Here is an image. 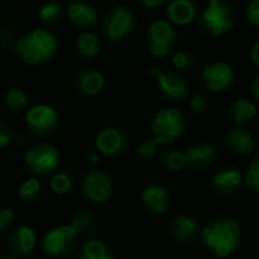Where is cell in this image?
Listing matches in <instances>:
<instances>
[{
  "label": "cell",
  "mask_w": 259,
  "mask_h": 259,
  "mask_svg": "<svg viewBox=\"0 0 259 259\" xmlns=\"http://www.w3.org/2000/svg\"><path fill=\"white\" fill-rule=\"evenodd\" d=\"M59 50L58 36L47 27H35L20 36L14 52L27 65H44L50 62Z\"/></svg>",
  "instance_id": "cell-1"
},
{
  "label": "cell",
  "mask_w": 259,
  "mask_h": 259,
  "mask_svg": "<svg viewBox=\"0 0 259 259\" xmlns=\"http://www.w3.org/2000/svg\"><path fill=\"white\" fill-rule=\"evenodd\" d=\"M203 244L214 252L217 258H229L237 249L241 240V228L231 219L209 220L202 229Z\"/></svg>",
  "instance_id": "cell-2"
},
{
  "label": "cell",
  "mask_w": 259,
  "mask_h": 259,
  "mask_svg": "<svg viewBox=\"0 0 259 259\" xmlns=\"http://www.w3.org/2000/svg\"><path fill=\"white\" fill-rule=\"evenodd\" d=\"M237 23V12L228 0H208L197 17V29L206 35L219 38Z\"/></svg>",
  "instance_id": "cell-3"
},
{
  "label": "cell",
  "mask_w": 259,
  "mask_h": 259,
  "mask_svg": "<svg viewBox=\"0 0 259 259\" xmlns=\"http://www.w3.org/2000/svg\"><path fill=\"white\" fill-rule=\"evenodd\" d=\"M137 27L135 12L129 5L117 3L112 5L102 17L100 21V33L103 38L112 42L123 41L129 38Z\"/></svg>",
  "instance_id": "cell-4"
},
{
  "label": "cell",
  "mask_w": 259,
  "mask_h": 259,
  "mask_svg": "<svg viewBox=\"0 0 259 259\" xmlns=\"http://www.w3.org/2000/svg\"><path fill=\"white\" fill-rule=\"evenodd\" d=\"M23 162L32 176H36L39 179L50 178L55 171L59 170L61 152L52 143L38 141L26 149L23 155Z\"/></svg>",
  "instance_id": "cell-5"
},
{
  "label": "cell",
  "mask_w": 259,
  "mask_h": 259,
  "mask_svg": "<svg viewBox=\"0 0 259 259\" xmlns=\"http://www.w3.org/2000/svg\"><path fill=\"white\" fill-rule=\"evenodd\" d=\"M79 237V232L70 223L58 225L42 235L39 247L47 258L64 259L77 249Z\"/></svg>",
  "instance_id": "cell-6"
},
{
  "label": "cell",
  "mask_w": 259,
  "mask_h": 259,
  "mask_svg": "<svg viewBox=\"0 0 259 259\" xmlns=\"http://www.w3.org/2000/svg\"><path fill=\"white\" fill-rule=\"evenodd\" d=\"M150 129L159 146H168L184 134V117L176 108H162L155 114Z\"/></svg>",
  "instance_id": "cell-7"
},
{
  "label": "cell",
  "mask_w": 259,
  "mask_h": 259,
  "mask_svg": "<svg viewBox=\"0 0 259 259\" xmlns=\"http://www.w3.org/2000/svg\"><path fill=\"white\" fill-rule=\"evenodd\" d=\"M146 42H147L149 52L155 58L171 56L176 52L175 49L178 44L176 26L171 24L168 20H162V18L155 20L147 29Z\"/></svg>",
  "instance_id": "cell-8"
},
{
  "label": "cell",
  "mask_w": 259,
  "mask_h": 259,
  "mask_svg": "<svg viewBox=\"0 0 259 259\" xmlns=\"http://www.w3.org/2000/svg\"><path fill=\"white\" fill-rule=\"evenodd\" d=\"M26 131L36 138H47L53 135L59 126V112L47 103L32 105L24 112Z\"/></svg>",
  "instance_id": "cell-9"
},
{
  "label": "cell",
  "mask_w": 259,
  "mask_h": 259,
  "mask_svg": "<svg viewBox=\"0 0 259 259\" xmlns=\"http://www.w3.org/2000/svg\"><path fill=\"white\" fill-rule=\"evenodd\" d=\"M82 197L93 205H103L111 200L114 194V184L109 175L100 170H90L80 181Z\"/></svg>",
  "instance_id": "cell-10"
},
{
  "label": "cell",
  "mask_w": 259,
  "mask_h": 259,
  "mask_svg": "<svg viewBox=\"0 0 259 259\" xmlns=\"http://www.w3.org/2000/svg\"><path fill=\"white\" fill-rule=\"evenodd\" d=\"M150 74L156 77L161 94L170 102H182L190 93V82L181 73L175 70H162L158 65L150 67Z\"/></svg>",
  "instance_id": "cell-11"
},
{
  "label": "cell",
  "mask_w": 259,
  "mask_h": 259,
  "mask_svg": "<svg viewBox=\"0 0 259 259\" xmlns=\"http://www.w3.org/2000/svg\"><path fill=\"white\" fill-rule=\"evenodd\" d=\"M235 79L234 68L223 61L208 64L202 70L200 82L206 93H222L232 87Z\"/></svg>",
  "instance_id": "cell-12"
},
{
  "label": "cell",
  "mask_w": 259,
  "mask_h": 259,
  "mask_svg": "<svg viewBox=\"0 0 259 259\" xmlns=\"http://www.w3.org/2000/svg\"><path fill=\"white\" fill-rule=\"evenodd\" d=\"M96 149L97 153L106 158H117L124 155L129 150L131 138L127 134H124L120 129L115 127H106L102 129L96 135Z\"/></svg>",
  "instance_id": "cell-13"
},
{
  "label": "cell",
  "mask_w": 259,
  "mask_h": 259,
  "mask_svg": "<svg viewBox=\"0 0 259 259\" xmlns=\"http://www.w3.org/2000/svg\"><path fill=\"white\" fill-rule=\"evenodd\" d=\"M38 246V235L35 229L29 225L14 226L6 234V247L12 255L29 256L35 252Z\"/></svg>",
  "instance_id": "cell-14"
},
{
  "label": "cell",
  "mask_w": 259,
  "mask_h": 259,
  "mask_svg": "<svg viewBox=\"0 0 259 259\" xmlns=\"http://www.w3.org/2000/svg\"><path fill=\"white\" fill-rule=\"evenodd\" d=\"M65 15L68 18V21L80 30H88V29L94 27L97 23V18H99L96 6L87 0L71 2L65 9Z\"/></svg>",
  "instance_id": "cell-15"
},
{
  "label": "cell",
  "mask_w": 259,
  "mask_h": 259,
  "mask_svg": "<svg viewBox=\"0 0 259 259\" xmlns=\"http://www.w3.org/2000/svg\"><path fill=\"white\" fill-rule=\"evenodd\" d=\"M105 76L102 71H99L97 68H93V67H85V68H80L74 73L73 76V85L74 88L83 94V96H88V97H93V96H97L102 93V90L105 88Z\"/></svg>",
  "instance_id": "cell-16"
},
{
  "label": "cell",
  "mask_w": 259,
  "mask_h": 259,
  "mask_svg": "<svg viewBox=\"0 0 259 259\" xmlns=\"http://www.w3.org/2000/svg\"><path fill=\"white\" fill-rule=\"evenodd\" d=\"M243 175L232 167H226L219 170L212 179H211V188L215 194L222 196V197H232L235 193L240 191L241 185H243Z\"/></svg>",
  "instance_id": "cell-17"
},
{
  "label": "cell",
  "mask_w": 259,
  "mask_h": 259,
  "mask_svg": "<svg viewBox=\"0 0 259 259\" xmlns=\"http://www.w3.org/2000/svg\"><path fill=\"white\" fill-rule=\"evenodd\" d=\"M165 12L175 26H188L199 15V0H167Z\"/></svg>",
  "instance_id": "cell-18"
},
{
  "label": "cell",
  "mask_w": 259,
  "mask_h": 259,
  "mask_svg": "<svg viewBox=\"0 0 259 259\" xmlns=\"http://www.w3.org/2000/svg\"><path fill=\"white\" fill-rule=\"evenodd\" d=\"M187 165L194 170H205L217 159V147L212 143H200L185 150Z\"/></svg>",
  "instance_id": "cell-19"
},
{
  "label": "cell",
  "mask_w": 259,
  "mask_h": 259,
  "mask_svg": "<svg viewBox=\"0 0 259 259\" xmlns=\"http://www.w3.org/2000/svg\"><path fill=\"white\" fill-rule=\"evenodd\" d=\"M143 205L153 214H165L170 208V193L159 184L147 185L141 193Z\"/></svg>",
  "instance_id": "cell-20"
},
{
  "label": "cell",
  "mask_w": 259,
  "mask_h": 259,
  "mask_svg": "<svg viewBox=\"0 0 259 259\" xmlns=\"http://www.w3.org/2000/svg\"><path fill=\"white\" fill-rule=\"evenodd\" d=\"M170 234L179 243H193L199 237V222L190 215H179L171 222Z\"/></svg>",
  "instance_id": "cell-21"
},
{
  "label": "cell",
  "mask_w": 259,
  "mask_h": 259,
  "mask_svg": "<svg viewBox=\"0 0 259 259\" xmlns=\"http://www.w3.org/2000/svg\"><path fill=\"white\" fill-rule=\"evenodd\" d=\"M226 146L238 155H250L255 150V138L244 127H234L226 135Z\"/></svg>",
  "instance_id": "cell-22"
},
{
  "label": "cell",
  "mask_w": 259,
  "mask_h": 259,
  "mask_svg": "<svg viewBox=\"0 0 259 259\" xmlns=\"http://www.w3.org/2000/svg\"><path fill=\"white\" fill-rule=\"evenodd\" d=\"M100 38L93 32H82L74 41V53L79 59L88 61L100 53Z\"/></svg>",
  "instance_id": "cell-23"
},
{
  "label": "cell",
  "mask_w": 259,
  "mask_h": 259,
  "mask_svg": "<svg viewBox=\"0 0 259 259\" xmlns=\"http://www.w3.org/2000/svg\"><path fill=\"white\" fill-rule=\"evenodd\" d=\"M258 115V106L249 99H237L229 108V117L237 124H246Z\"/></svg>",
  "instance_id": "cell-24"
},
{
  "label": "cell",
  "mask_w": 259,
  "mask_h": 259,
  "mask_svg": "<svg viewBox=\"0 0 259 259\" xmlns=\"http://www.w3.org/2000/svg\"><path fill=\"white\" fill-rule=\"evenodd\" d=\"M76 185V176L70 170H58L49 178V188L55 196H67Z\"/></svg>",
  "instance_id": "cell-25"
},
{
  "label": "cell",
  "mask_w": 259,
  "mask_h": 259,
  "mask_svg": "<svg viewBox=\"0 0 259 259\" xmlns=\"http://www.w3.org/2000/svg\"><path fill=\"white\" fill-rule=\"evenodd\" d=\"M68 223L79 232V235H90L97 228V219L88 208H79L71 215Z\"/></svg>",
  "instance_id": "cell-26"
},
{
  "label": "cell",
  "mask_w": 259,
  "mask_h": 259,
  "mask_svg": "<svg viewBox=\"0 0 259 259\" xmlns=\"http://www.w3.org/2000/svg\"><path fill=\"white\" fill-rule=\"evenodd\" d=\"M64 14L65 11L58 0H47L38 9V20L44 26L52 27V26H58L62 21Z\"/></svg>",
  "instance_id": "cell-27"
},
{
  "label": "cell",
  "mask_w": 259,
  "mask_h": 259,
  "mask_svg": "<svg viewBox=\"0 0 259 259\" xmlns=\"http://www.w3.org/2000/svg\"><path fill=\"white\" fill-rule=\"evenodd\" d=\"M17 194L21 202L24 203H35L39 200L42 194V182L36 176H29L26 178L17 190Z\"/></svg>",
  "instance_id": "cell-28"
},
{
  "label": "cell",
  "mask_w": 259,
  "mask_h": 259,
  "mask_svg": "<svg viewBox=\"0 0 259 259\" xmlns=\"http://www.w3.org/2000/svg\"><path fill=\"white\" fill-rule=\"evenodd\" d=\"M5 106L12 112H26L30 105V96L23 88H11L5 94Z\"/></svg>",
  "instance_id": "cell-29"
},
{
  "label": "cell",
  "mask_w": 259,
  "mask_h": 259,
  "mask_svg": "<svg viewBox=\"0 0 259 259\" xmlns=\"http://www.w3.org/2000/svg\"><path fill=\"white\" fill-rule=\"evenodd\" d=\"M158 162L165 171H181L187 165L185 153L170 147L158 153Z\"/></svg>",
  "instance_id": "cell-30"
},
{
  "label": "cell",
  "mask_w": 259,
  "mask_h": 259,
  "mask_svg": "<svg viewBox=\"0 0 259 259\" xmlns=\"http://www.w3.org/2000/svg\"><path fill=\"white\" fill-rule=\"evenodd\" d=\"M109 253L111 252H109L108 246L103 241L97 240V238H88L79 249L80 256H85V258L90 259H100L106 256V255H109Z\"/></svg>",
  "instance_id": "cell-31"
},
{
  "label": "cell",
  "mask_w": 259,
  "mask_h": 259,
  "mask_svg": "<svg viewBox=\"0 0 259 259\" xmlns=\"http://www.w3.org/2000/svg\"><path fill=\"white\" fill-rule=\"evenodd\" d=\"M171 64L178 71L188 73V71L194 70L196 64H197V58L190 50H176L171 55Z\"/></svg>",
  "instance_id": "cell-32"
},
{
  "label": "cell",
  "mask_w": 259,
  "mask_h": 259,
  "mask_svg": "<svg viewBox=\"0 0 259 259\" xmlns=\"http://www.w3.org/2000/svg\"><path fill=\"white\" fill-rule=\"evenodd\" d=\"M211 106H212V100H211L209 93L206 91L194 94L190 100V108L196 114H205L211 109Z\"/></svg>",
  "instance_id": "cell-33"
},
{
  "label": "cell",
  "mask_w": 259,
  "mask_h": 259,
  "mask_svg": "<svg viewBox=\"0 0 259 259\" xmlns=\"http://www.w3.org/2000/svg\"><path fill=\"white\" fill-rule=\"evenodd\" d=\"M244 181L250 190L256 191L259 194V155L255 158V161H252V164L244 176Z\"/></svg>",
  "instance_id": "cell-34"
},
{
  "label": "cell",
  "mask_w": 259,
  "mask_h": 259,
  "mask_svg": "<svg viewBox=\"0 0 259 259\" xmlns=\"http://www.w3.org/2000/svg\"><path fill=\"white\" fill-rule=\"evenodd\" d=\"M158 147H159V144L155 141V138H147V140H144V141H141V143L138 144L137 153H138L140 156H143V158L150 159V158H153V156H156V155L159 153Z\"/></svg>",
  "instance_id": "cell-35"
},
{
  "label": "cell",
  "mask_w": 259,
  "mask_h": 259,
  "mask_svg": "<svg viewBox=\"0 0 259 259\" xmlns=\"http://www.w3.org/2000/svg\"><path fill=\"white\" fill-rule=\"evenodd\" d=\"M244 18L246 21L259 29V0H249L244 6Z\"/></svg>",
  "instance_id": "cell-36"
},
{
  "label": "cell",
  "mask_w": 259,
  "mask_h": 259,
  "mask_svg": "<svg viewBox=\"0 0 259 259\" xmlns=\"http://www.w3.org/2000/svg\"><path fill=\"white\" fill-rule=\"evenodd\" d=\"M15 32L11 26H0V49H9L11 46H15Z\"/></svg>",
  "instance_id": "cell-37"
},
{
  "label": "cell",
  "mask_w": 259,
  "mask_h": 259,
  "mask_svg": "<svg viewBox=\"0 0 259 259\" xmlns=\"http://www.w3.org/2000/svg\"><path fill=\"white\" fill-rule=\"evenodd\" d=\"M14 220H15V212L12 208H8V206L0 208V234L8 231L12 226Z\"/></svg>",
  "instance_id": "cell-38"
},
{
  "label": "cell",
  "mask_w": 259,
  "mask_h": 259,
  "mask_svg": "<svg viewBox=\"0 0 259 259\" xmlns=\"http://www.w3.org/2000/svg\"><path fill=\"white\" fill-rule=\"evenodd\" d=\"M12 141H14V134L11 126L6 121L0 120V150L6 149Z\"/></svg>",
  "instance_id": "cell-39"
},
{
  "label": "cell",
  "mask_w": 259,
  "mask_h": 259,
  "mask_svg": "<svg viewBox=\"0 0 259 259\" xmlns=\"http://www.w3.org/2000/svg\"><path fill=\"white\" fill-rule=\"evenodd\" d=\"M138 2H140V5H141L143 8L150 9V11L158 9V8H161L162 5L167 3V0H138Z\"/></svg>",
  "instance_id": "cell-40"
},
{
  "label": "cell",
  "mask_w": 259,
  "mask_h": 259,
  "mask_svg": "<svg viewBox=\"0 0 259 259\" xmlns=\"http://www.w3.org/2000/svg\"><path fill=\"white\" fill-rule=\"evenodd\" d=\"M250 58H252V62L259 68V39L250 49Z\"/></svg>",
  "instance_id": "cell-41"
},
{
  "label": "cell",
  "mask_w": 259,
  "mask_h": 259,
  "mask_svg": "<svg viewBox=\"0 0 259 259\" xmlns=\"http://www.w3.org/2000/svg\"><path fill=\"white\" fill-rule=\"evenodd\" d=\"M250 91H252L255 100L259 103V74H256V76L253 77V80H252V83H250Z\"/></svg>",
  "instance_id": "cell-42"
},
{
  "label": "cell",
  "mask_w": 259,
  "mask_h": 259,
  "mask_svg": "<svg viewBox=\"0 0 259 259\" xmlns=\"http://www.w3.org/2000/svg\"><path fill=\"white\" fill-rule=\"evenodd\" d=\"M97 161H99V155L97 153H91L90 155V162L94 165V164H97Z\"/></svg>",
  "instance_id": "cell-43"
},
{
  "label": "cell",
  "mask_w": 259,
  "mask_h": 259,
  "mask_svg": "<svg viewBox=\"0 0 259 259\" xmlns=\"http://www.w3.org/2000/svg\"><path fill=\"white\" fill-rule=\"evenodd\" d=\"M0 259H21L20 256H17V255H12V253H8V255H5V256H2Z\"/></svg>",
  "instance_id": "cell-44"
},
{
  "label": "cell",
  "mask_w": 259,
  "mask_h": 259,
  "mask_svg": "<svg viewBox=\"0 0 259 259\" xmlns=\"http://www.w3.org/2000/svg\"><path fill=\"white\" fill-rule=\"evenodd\" d=\"M77 259H90V258H85V256H80V255H77ZM100 259H115L111 253L109 255H106V256H103V258H100Z\"/></svg>",
  "instance_id": "cell-45"
},
{
  "label": "cell",
  "mask_w": 259,
  "mask_h": 259,
  "mask_svg": "<svg viewBox=\"0 0 259 259\" xmlns=\"http://www.w3.org/2000/svg\"><path fill=\"white\" fill-rule=\"evenodd\" d=\"M206 2H208V0H206Z\"/></svg>",
  "instance_id": "cell-46"
}]
</instances>
